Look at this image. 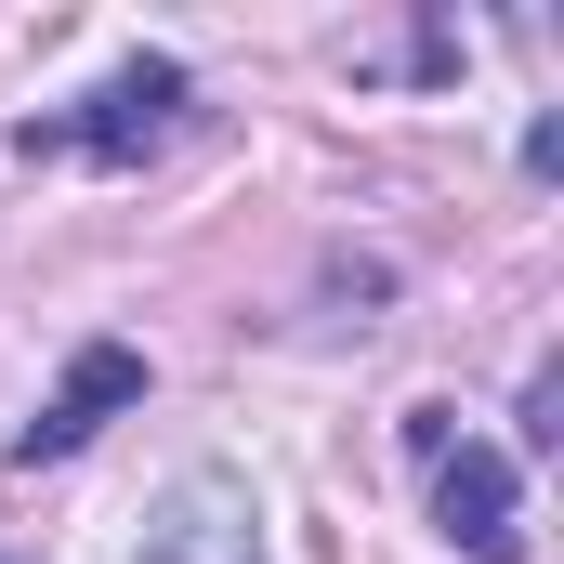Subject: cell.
Segmentation results:
<instances>
[{"label":"cell","mask_w":564,"mask_h":564,"mask_svg":"<svg viewBox=\"0 0 564 564\" xmlns=\"http://www.w3.org/2000/svg\"><path fill=\"white\" fill-rule=\"evenodd\" d=\"M184 132V66L171 53H132L106 93H79L66 119H26V158H93V171H144L158 144Z\"/></svg>","instance_id":"cell-1"},{"label":"cell","mask_w":564,"mask_h":564,"mask_svg":"<svg viewBox=\"0 0 564 564\" xmlns=\"http://www.w3.org/2000/svg\"><path fill=\"white\" fill-rule=\"evenodd\" d=\"M408 433H421V459H433V525L473 564H525V486H512V459L486 433H459L446 408H421Z\"/></svg>","instance_id":"cell-2"},{"label":"cell","mask_w":564,"mask_h":564,"mask_svg":"<svg viewBox=\"0 0 564 564\" xmlns=\"http://www.w3.org/2000/svg\"><path fill=\"white\" fill-rule=\"evenodd\" d=\"M132 564H263V525H250V486L237 473H184L171 499H158V525H144Z\"/></svg>","instance_id":"cell-3"},{"label":"cell","mask_w":564,"mask_h":564,"mask_svg":"<svg viewBox=\"0 0 564 564\" xmlns=\"http://www.w3.org/2000/svg\"><path fill=\"white\" fill-rule=\"evenodd\" d=\"M132 394H144V355H132V341H79V368H66V394H53L40 421L13 433V459L40 473V459H66V446H93V433H106V408H132Z\"/></svg>","instance_id":"cell-4"}]
</instances>
